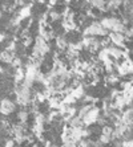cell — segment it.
I'll return each instance as SVG.
<instances>
[{
    "label": "cell",
    "mask_w": 133,
    "mask_h": 147,
    "mask_svg": "<svg viewBox=\"0 0 133 147\" xmlns=\"http://www.w3.org/2000/svg\"><path fill=\"white\" fill-rule=\"evenodd\" d=\"M15 110H16V102L11 101L10 98H3L0 101V114L1 115H11Z\"/></svg>",
    "instance_id": "cell-3"
},
{
    "label": "cell",
    "mask_w": 133,
    "mask_h": 147,
    "mask_svg": "<svg viewBox=\"0 0 133 147\" xmlns=\"http://www.w3.org/2000/svg\"><path fill=\"white\" fill-rule=\"evenodd\" d=\"M109 34V32L100 24V21L92 20L87 27H84L83 31V36H91V37H106Z\"/></svg>",
    "instance_id": "cell-1"
},
{
    "label": "cell",
    "mask_w": 133,
    "mask_h": 147,
    "mask_svg": "<svg viewBox=\"0 0 133 147\" xmlns=\"http://www.w3.org/2000/svg\"><path fill=\"white\" fill-rule=\"evenodd\" d=\"M5 38H7V34H5V33H0V44H1L3 41H5Z\"/></svg>",
    "instance_id": "cell-5"
},
{
    "label": "cell",
    "mask_w": 133,
    "mask_h": 147,
    "mask_svg": "<svg viewBox=\"0 0 133 147\" xmlns=\"http://www.w3.org/2000/svg\"><path fill=\"white\" fill-rule=\"evenodd\" d=\"M100 115H101V109L97 107V106L92 107V109L87 113V115L83 118V123H84V126L91 127V126H93V125H96V122H97V119H99Z\"/></svg>",
    "instance_id": "cell-2"
},
{
    "label": "cell",
    "mask_w": 133,
    "mask_h": 147,
    "mask_svg": "<svg viewBox=\"0 0 133 147\" xmlns=\"http://www.w3.org/2000/svg\"><path fill=\"white\" fill-rule=\"evenodd\" d=\"M120 146H121V147H132L133 146V142H132V139L121 140V142H120Z\"/></svg>",
    "instance_id": "cell-4"
}]
</instances>
